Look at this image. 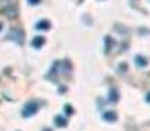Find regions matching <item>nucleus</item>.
I'll use <instances>...</instances> for the list:
<instances>
[{
    "mask_svg": "<svg viewBox=\"0 0 150 131\" xmlns=\"http://www.w3.org/2000/svg\"><path fill=\"white\" fill-rule=\"evenodd\" d=\"M50 26H51V24L47 21V20H42V21H39L38 24H37V29H41V30H47Z\"/></svg>",
    "mask_w": 150,
    "mask_h": 131,
    "instance_id": "0eeeda50",
    "label": "nucleus"
},
{
    "mask_svg": "<svg viewBox=\"0 0 150 131\" xmlns=\"http://www.w3.org/2000/svg\"><path fill=\"white\" fill-rule=\"evenodd\" d=\"M146 101H148V102H150V92L148 93V94H146Z\"/></svg>",
    "mask_w": 150,
    "mask_h": 131,
    "instance_id": "f8f14e48",
    "label": "nucleus"
},
{
    "mask_svg": "<svg viewBox=\"0 0 150 131\" xmlns=\"http://www.w3.org/2000/svg\"><path fill=\"white\" fill-rule=\"evenodd\" d=\"M103 118H105V121L114 122V121H116L117 115H116V113H115V112H112V110H108V112L103 113Z\"/></svg>",
    "mask_w": 150,
    "mask_h": 131,
    "instance_id": "7ed1b4c3",
    "label": "nucleus"
},
{
    "mask_svg": "<svg viewBox=\"0 0 150 131\" xmlns=\"http://www.w3.org/2000/svg\"><path fill=\"white\" fill-rule=\"evenodd\" d=\"M37 110H38V104L35 101H30V102L25 105L24 110H22V115L24 117H31L37 113Z\"/></svg>",
    "mask_w": 150,
    "mask_h": 131,
    "instance_id": "f257e3e1",
    "label": "nucleus"
},
{
    "mask_svg": "<svg viewBox=\"0 0 150 131\" xmlns=\"http://www.w3.org/2000/svg\"><path fill=\"white\" fill-rule=\"evenodd\" d=\"M45 42H46V39L43 38V37H35V38L33 39V42H31V45H33L34 47L39 49V47H42V46L45 45Z\"/></svg>",
    "mask_w": 150,
    "mask_h": 131,
    "instance_id": "39448f33",
    "label": "nucleus"
},
{
    "mask_svg": "<svg viewBox=\"0 0 150 131\" xmlns=\"http://www.w3.org/2000/svg\"><path fill=\"white\" fill-rule=\"evenodd\" d=\"M0 30H1V24H0Z\"/></svg>",
    "mask_w": 150,
    "mask_h": 131,
    "instance_id": "ddd939ff",
    "label": "nucleus"
},
{
    "mask_svg": "<svg viewBox=\"0 0 150 131\" xmlns=\"http://www.w3.org/2000/svg\"><path fill=\"white\" fill-rule=\"evenodd\" d=\"M136 63H137V64L140 66V67H144V66L148 64V60H146L145 58H142V57H137V58H136Z\"/></svg>",
    "mask_w": 150,
    "mask_h": 131,
    "instance_id": "1a4fd4ad",
    "label": "nucleus"
},
{
    "mask_svg": "<svg viewBox=\"0 0 150 131\" xmlns=\"http://www.w3.org/2000/svg\"><path fill=\"white\" fill-rule=\"evenodd\" d=\"M13 5V0H0V11H7L9 7Z\"/></svg>",
    "mask_w": 150,
    "mask_h": 131,
    "instance_id": "20e7f679",
    "label": "nucleus"
},
{
    "mask_svg": "<svg viewBox=\"0 0 150 131\" xmlns=\"http://www.w3.org/2000/svg\"><path fill=\"white\" fill-rule=\"evenodd\" d=\"M64 109H65V113H67V114H73V107H72L71 105H65Z\"/></svg>",
    "mask_w": 150,
    "mask_h": 131,
    "instance_id": "9d476101",
    "label": "nucleus"
},
{
    "mask_svg": "<svg viewBox=\"0 0 150 131\" xmlns=\"http://www.w3.org/2000/svg\"><path fill=\"white\" fill-rule=\"evenodd\" d=\"M28 1H29V3H30V4H31V5H35V4H38V3H39V1H41V0H28Z\"/></svg>",
    "mask_w": 150,
    "mask_h": 131,
    "instance_id": "9b49d317",
    "label": "nucleus"
},
{
    "mask_svg": "<svg viewBox=\"0 0 150 131\" xmlns=\"http://www.w3.org/2000/svg\"><path fill=\"white\" fill-rule=\"evenodd\" d=\"M117 100H119V93H117L116 89H111V91H110V101L116 102Z\"/></svg>",
    "mask_w": 150,
    "mask_h": 131,
    "instance_id": "6e6552de",
    "label": "nucleus"
},
{
    "mask_svg": "<svg viewBox=\"0 0 150 131\" xmlns=\"http://www.w3.org/2000/svg\"><path fill=\"white\" fill-rule=\"evenodd\" d=\"M55 125H56V126H59V127H65L68 125V121L65 118L57 115V117H55Z\"/></svg>",
    "mask_w": 150,
    "mask_h": 131,
    "instance_id": "423d86ee",
    "label": "nucleus"
},
{
    "mask_svg": "<svg viewBox=\"0 0 150 131\" xmlns=\"http://www.w3.org/2000/svg\"><path fill=\"white\" fill-rule=\"evenodd\" d=\"M9 37L12 39L17 41V42H20V43H21L22 39H24V34H22V31L18 30V29H13V30L9 33Z\"/></svg>",
    "mask_w": 150,
    "mask_h": 131,
    "instance_id": "f03ea898",
    "label": "nucleus"
}]
</instances>
